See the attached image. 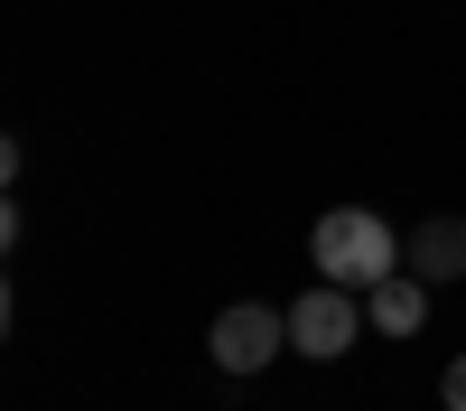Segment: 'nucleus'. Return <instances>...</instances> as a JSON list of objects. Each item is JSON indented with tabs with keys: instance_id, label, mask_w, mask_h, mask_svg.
Returning a JSON list of instances; mask_svg holds the SVG:
<instances>
[{
	"instance_id": "obj_1",
	"label": "nucleus",
	"mask_w": 466,
	"mask_h": 411,
	"mask_svg": "<svg viewBox=\"0 0 466 411\" xmlns=\"http://www.w3.org/2000/svg\"><path fill=\"white\" fill-rule=\"evenodd\" d=\"M308 252H318V281H345V290H373V281L401 272V234L373 206H327L318 234H308Z\"/></svg>"
},
{
	"instance_id": "obj_2",
	"label": "nucleus",
	"mask_w": 466,
	"mask_h": 411,
	"mask_svg": "<svg viewBox=\"0 0 466 411\" xmlns=\"http://www.w3.org/2000/svg\"><path fill=\"white\" fill-rule=\"evenodd\" d=\"M280 346H289V309H270V299H233V309L206 327V355L224 374H261Z\"/></svg>"
},
{
	"instance_id": "obj_3",
	"label": "nucleus",
	"mask_w": 466,
	"mask_h": 411,
	"mask_svg": "<svg viewBox=\"0 0 466 411\" xmlns=\"http://www.w3.org/2000/svg\"><path fill=\"white\" fill-rule=\"evenodd\" d=\"M355 327H373V318H364V290H345V281H318L308 299H289V346L318 365L355 346Z\"/></svg>"
},
{
	"instance_id": "obj_4",
	"label": "nucleus",
	"mask_w": 466,
	"mask_h": 411,
	"mask_svg": "<svg viewBox=\"0 0 466 411\" xmlns=\"http://www.w3.org/2000/svg\"><path fill=\"white\" fill-rule=\"evenodd\" d=\"M401 272H410V281H430V290L466 281V215H430V224L401 243Z\"/></svg>"
},
{
	"instance_id": "obj_5",
	"label": "nucleus",
	"mask_w": 466,
	"mask_h": 411,
	"mask_svg": "<svg viewBox=\"0 0 466 411\" xmlns=\"http://www.w3.org/2000/svg\"><path fill=\"white\" fill-rule=\"evenodd\" d=\"M364 318H373L382 336H420V318H430V281H410V272L373 281V290H364Z\"/></svg>"
},
{
	"instance_id": "obj_6",
	"label": "nucleus",
	"mask_w": 466,
	"mask_h": 411,
	"mask_svg": "<svg viewBox=\"0 0 466 411\" xmlns=\"http://www.w3.org/2000/svg\"><path fill=\"white\" fill-rule=\"evenodd\" d=\"M439 402H448V411H466V355H457V365L439 374Z\"/></svg>"
}]
</instances>
